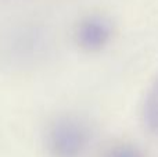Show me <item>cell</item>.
I'll return each instance as SVG.
<instances>
[{
  "instance_id": "3",
  "label": "cell",
  "mask_w": 158,
  "mask_h": 157,
  "mask_svg": "<svg viewBox=\"0 0 158 157\" xmlns=\"http://www.w3.org/2000/svg\"><path fill=\"white\" fill-rule=\"evenodd\" d=\"M143 120L147 129L158 135V78L146 95L143 106Z\"/></svg>"
},
{
  "instance_id": "2",
  "label": "cell",
  "mask_w": 158,
  "mask_h": 157,
  "mask_svg": "<svg viewBox=\"0 0 158 157\" xmlns=\"http://www.w3.org/2000/svg\"><path fill=\"white\" fill-rule=\"evenodd\" d=\"M77 43L86 52H98L112 38V24L104 15H89L78 24L75 31Z\"/></svg>"
},
{
  "instance_id": "1",
  "label": "cell",
  "mask_w": 158,
  "mask_h": 157,
  "mask_svg": "<svg viewBox=\"0 0 158 157\" xmlns=\"http://www.w3.org/2000/svg\"><path fill=\"white\" fill-rule=\"evenodd\" d=\"M87 142V127L77 117H58L47 131V146L54 157H79Z\"/></svg>"
},
{
  "instance_id": "4",
  "label": "cell",
  "mask_w": 158,
  "mask_h": 157,
  "mask_svg": "<svg viewBox=\"0 0 158 157\" xmlns=\"http://www.w3.org/2000/svg\"><path fill=\"white\" fill-rule=\"evenodd\" d=\"M104 157H143L142 152L133 145L119 143L110 147L106 152Z\"/></svg>"
}]
</instances>
